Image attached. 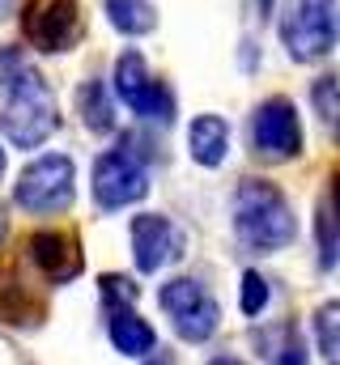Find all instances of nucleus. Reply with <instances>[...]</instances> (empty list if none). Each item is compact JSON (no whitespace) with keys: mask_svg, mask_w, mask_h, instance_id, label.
Instances as JSON below:
<instances>
[{"mask_svg":"<svg viewBox=\"0 0 340 365\" xmlns=\"http://www.w3.org/2000/svg\"><path fill=\"white\" fill-rule=\"evenodd\" d=\"M230 230L243 251L281 255L298 238V212L289 191L272 179H243L230 195Z\"/></svg>","mask_w":340,"mask_h":365,"instance_id":"obj_1","label":"nucleus"},{"mask_svg":"<svg viewBox=\"0 0 340 365\" xmlns=\"http://www.w3.org/2000/svg\"><path fill=\"white\" fill-rule=\"evenodd\" d=\"M60 128V102L39 68H26L0 98V132L13 149H43Z\"/></svg>","mask_w":340,"mask_h":365,"instance_id":"obj_2","label":"nucleus"},{"mask_svg":"<svg viewBox=\"0 0 340 365\" xmlns=\"http://www.w3.org/2000/svg\"><path fill=\"white\" fill-rule=\"evenodd\" d=\"M272 17L294 64H319L340 47V0H281Z\"/></svg>","mask_w":340,"mask_h":365,"instance_id":"obj_3","label":"nucleus"},{"mask_svg":"<svg viewBox=\"0 0 340 365\" xmlns=\"http://www.w3.org/2000/svg\"><path fill=\"white\" fill-rule=\"evenodd\" d=\"M111 93L124 110H132L136 119L145 123H162L170 128L174 115H179V102H174V90L149 68L145 51L141 47H124L111 64Z\"/></svg>","mask_w":340,"mask_h":365,"instance_id":"obj_4","label":"nucleus"},{"mask_svg":"<svg viewBox=\"0 0 340 365\" xmlns=\"http://www.w3.org/2000/svg\"><path fill=\"white\" fill-rule=\"evenodd\" d=\"M13 204L30 217H60L77 204V162L69 153H39L13 179Z\"/></svg>","mask_w":340,"mask_h":365,"instance_id":"obj_5","label":"nucleus"},{"mask_svg":"<svg viewBox=\"0 0 340 365\" xmlns=\"http://www.w3.org/2000/svg\"><path fill=\"white\" fill-rule=\"evenodd\" d=\"M158 306L170 319V331L183 344H209L221 331V302L196 276H170L158 284Z\"/></svg>","mask_w":340,"mask_h":365,"instance_id":"obj_6","label":"nucleus"},{"mask_svg":"<svg viewBox=\"0 0 340 365\" xmlns=\"http://www.w3.org/2000/svg\"><path fill=\"white\" fill-rule=\"evenodd\" d=\"M21 38L39 56H69L85 38L81 0H26L21 4Z\"/></svg>","mask_w":340,"mask_h":365,"instance_id":"obj_7","label":"nucleus"},{"mask_svg":"<svg viewBox=\"0 0 340 365\" xmlns=\"http://www.w3.org/2000/svg\"><path fill=\"white\" fill-rule=\"evenodd\" d=\"M149 162H141L136 153L128 149H106L94 158V170H89V195L98 204V212H124V208H136L145 195H149Z\"/></svg>","mask_w":340,"mask_h":365,"instance_id":"obj_8","label":"nucleus"},{"mask_svg":"<svg viewBox=\"0 0 340 365\" xmlns=\"http://www.w3.org/2000/svg\"><path fill=\"white\" fill-rule=\"evenodd\" d=\"M306 149V132H302V115L298 102L285 93H268L264 102H255L251 110V153L264 162H294Z\"/></svg>","mask_w":340,"mask_h":365,"instance_id":"obj_9","label":"nucleus"},{"mask_svg":"<svg viewBox=\"0 0 340 365\" xmlns=\"http://www.w3.org/2000/svg\"><path fill=\"white\" fill-rule=\"evenodd\" d=\"M128 242H132V264L141 276L166 272L187 255V230L170 221L166 212H136L128 221Z\"/></svg>","mask_w":340,"mask_h":365,"instance_id":"obj_10","label":"nucleus"},{"mask_svg":"<svg viewBox=\"0 0 340 365\" xmlns=\"http://www.w3.org/2000/svg\"><path fill=\"white\" fill-rule=\"evenodd\" d=\"M26 259L51 289H64V284H73L85 272L77 230H34L26 238Z\"/></svg>","mask_w":340,"mask_h":365,"instance_id":"obj_11","label":"nucleus"},{"mask_svg":"<svg viewBox=\"0 0 340 365\" xmlns=\"http://www.w3.org/2000/svg\"><path fill=\"white\" fill-rule=\"evenodd\" d=\"M183 145H187V158H191L200 170H221V166L230 162V145H234L230 119L217 115V110L191 115V123H187V132H183Z\"/></svg>","mask_w":340,"mask_h":365,"instance_id":"obj_12","label":"nucleus"},{"mask_svg":"<svg viewBox=\"0 0 340 365\" xmlns=\"http://www.w3.org/2000/svg\"><path fill=\"white\" fill-rule=\"evenodd\" d=\"M106 340L119 357L128 361H145L149 353H158V327L136 310V306H111L106 310Z\"/></svg>","mask_w":340,"mask_h":365,"instance_id":"obj_13","label":"nucleus"},{"mask_svg":"<svg viewBox=\"0 0 340 365\" xmlns=\"http://www.w3.org/2000/svg\"><path fill=\"white\" fill-rule=\"evenodd\" d=\"M255 353L264 357V365H311V349L298 323L281 319L255 331Z\"/></svg>","mask_w":340,"mask_h":365,"instance_id":"obj_14","label":"nucleus"},{"mask_svg":"<svg viewBox=\"0 0 340 365\" xmlns=\"http://www.w3.org/2000/svg\"><path fill=\"white\" fill-rule=\"evenodd\" d=\"M77 115H81V128L89 136H111L119 115H115V93L106 81L98 77H85L77 86Z\"/></svg>","mask_w":340,"mask_h":365,"instance_id":"obj_15","label":"nucleus"},{"mask_svg":"<svg viewBox=\"0 0 340 365\" xmlns=\"http://www.w3.org/2000/svg\"><path fill=\"white\" fill-rule=\"evenodd\" d=\"M106 21L124 38H145L158 30V4L154 0H102Z\"/></svg>","mask_w":340,"mask_h":365,"instance_id":"obj_16","label":"nucleus"},{"mask_svg":"<svg viewBox=\"0 0 340 365\" xmlns=\"http://www.w3.org/2000/svg\"><path fill=\"white\" fill-rule=\"evenodd\" d=\"M311 344L324 365H340V297H328L311 310Z\"/></svg>","mask_w":340,"mask_h":365,"instance_id":"obj_17","label":"nucleus"},{"mask_svg":"<svg viewBox=\"0 0 340 365\" xmlns=\"http://www.w3.org/2000/svg\"><path fill=\"white\" fill-rule=\"evenodd\" d=\"M311 110L319 115V123H324L328 140L340 145V77L324 73V77H315V81H311Z\"/></svg>","mask_w":340,"mask_h":365,"instance_id":"obj_18","label":"nucleus"},{"mask_svg":"<svg viewBox=\"0 0 340 365\" xmlns=\"http://www.w3.org/2000/svg\"><path fill=\"white\" fill-rule=\"evenodd\" d=\"M315 242H319V272H332L340 264V217L328 208V200H319L315 208Z\"/></svg>","mask_w":340,"mask_h":365,"instance_id":"obj_19","label":"nucleus"},{"mask_svg":"<svg viewBox=\"0 0 340 365\" xmlns=\"http://www.w3.org/2000/svg\"><path fill=\"white\" fill-rule=\"evenodd\" d=\"M268 306H272V280L259 272V268H247L243 280H239V310L247 319H264Z\"/></svg>","mask_w":340,"mask_h":365,"instance_id":"obj_20","label":"nucleus"},{"mask_svg":"<svg viewBox=\"0 0 340 365\" xmlns=\"http://www.w3.org/2000/svg\"><path fill=\"white\" fill-rule=\"evenodd\" d=\"M98 297H102V310H111V306H136L141 289H136V280H132V276L102 272V276H98Z\"/></svg>","mask_w":340,"mask_h":365,"instance_id":"obj_21","label":"nucleus"},{"mask_svg":"<svg viewBox=\"0 0 340 365\" xmlns=\"http://www.w3.org/2000/svg\"><path fill=\"white\" fill-rule=\"evenodd\" d=\"M26 68H30V64H26V51L13 47V43H0V90H9Z\"/></svg>","mask_w":340,"mask_h":365,"instance_id":"obj_22","label":"nucleus"},{"mask_svg":"<svg viewBox=\"0 0 340 365\" xmlns=\"http://www.w3.org/2000/svg\"><path fill=\"white\" fill-rule=\"evenodd\" d=\"M324 200H328V208L340 217V166L328 175V195H324Z\"/></svg>","mask_w":340,"mask_h":365,"instance_id":"obj_23","label":"nucleus"},{"mask_svg":"<svg viewBox=\"0 0 340 365\" xmlns=\"http://www.w3.org/2000/svg\"><path fill=\"white\" fill-rule=\"evenodd\" d=\"M141 365H179V361H174V353H170V349H158V353H149Z\"/></svg>","mask_w":340,"mask_h":365,"instance_id":"obj_24","label":"nucleus"},{"mask_svg":"<svg viewBox=\"0 0 340 365\" xmlns=\"http://www.w3.org/2000/svg\"><path fill=\"white\" fill-rule=\"evenodd\" d=\"M204 365H247L243 357H234V353H221V357H209Z\"/></svg>","mask_w":340,"mask_h":365,"instance_id":"obj_25","label":"nucleus"},{"mask_svg":"<svg viewBox=\"0 0 340 365\" xmlns=\"http://www.w3.org/2000/svg\"><path fill=\"white\" fill-rule=\"evenodd\" d=\"M276 4H281V0H255V9H259V17H272V13H276Z\"/></svg>","mask_w":340,"mask_h":365,"instance_id":"obj_26","label":"nucleus"},{"mask_svg":"<svg viewBox=\"0 0 340 365\" xmlns=\"http://www.w3.org/2000/svg\"><path fill=\"white\" fill-rule=\"evenodd\" d=\"M17 4H21V0H0V21H4L9 13H17Z\"/></svg>","mask_w":340,"mask_h":365,"instance_id":"obj_27","label":"nucleus"},{"mask_svg":"<svg viewBox=\"0 0 340 365\" xmlns=\"http://www.w3.org/2000/svg\"><path fill=\"white\" fill-rule=\"evenodd\" d=\"M4 170H9V158H4V145H0V182H4Z\"/></svg>","mask_w":340,"mask_h":365,"instance_id":"obj_28","label":"nucleus"},{"mask_svg":"<svg viewBox=\"0 0 340 365\" xmlns=\"http://www.w3.org/2000/svg\"><path fill=\"white\" fill-rule=\"evenodd\" d=\"M4 234H9V221H4V212H0V242H4Z\"/></svg>","mask_w":340,"mask_h":365,"instance_id":"obj_29","label":"nucleus"}]
</instances>
